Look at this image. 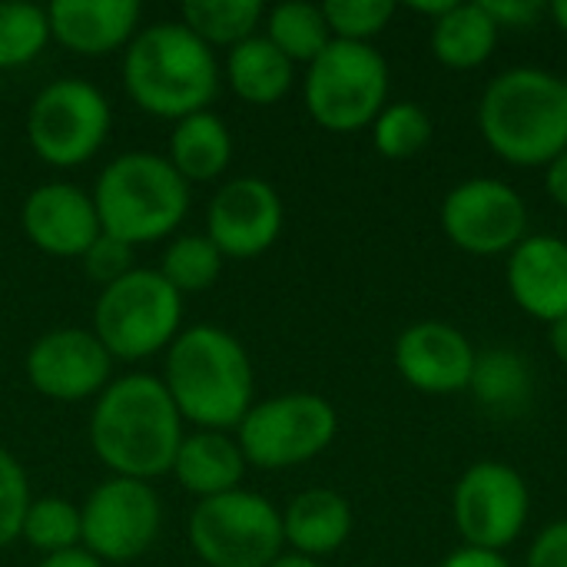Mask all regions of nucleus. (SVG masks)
<instances>
[{"label": "nucleus", "mask_w": 567, "mask_h": 567, "mask_svg": "<svg viewBox=\"0 0 567 567\" xmlns=\"http://www.w3.org/2000/svg\"><path fill=\"white\" fill-rule=\"evenodd\" d=\"M47 7L23 0H0V73L27 66L50 43Z\"/></svg>", "instance_id": "c756f323"}, {"label": "nucleus", "mask_w": 567, "mask_h": 567, "mask_svg": "<svg viewBox=\"0 0 567 567\" xmlns=\"http://www.w3.org/2000/svg\"><path fill=\"white\" fill-rule=\"evenodd\" d=\"M27 379L33 392L53 402L96 399L113 382V355L93 329H50L27 352Z\"/></svg>", "instance_id": "2eb2a0df"}, {"label": "nucleus", "mask_w": 567, "mask_h": 567, "mask_svg": "<svg viewBox=\"0 0 567 567\" xmlns=\"http://www.w3.org/2000/svg\"><path fill=\"white\" fill-rule=\"evenodd\" d=\"M302 100L309 116L329 133L372 126L389 100V63L372 43L332 40L306 66Z\"/></svg>", "instance_id": "0eeeda50"}, {"label": "nucleus", "mask_w": 567, "mask_h": 567, "mask_svg": "<svg viewBox=\"0 0 567 567\" xmlns=\"http://www.w3.org/2000/svg\"><path fill=\"white\" fill-rule=\"evenodd\" d=\"M0 146H3V133H0Z\"/></svg>", "instance_id": "37998d69"}, {"label": "nucleus", "mask_w": 567, "mask_h": 567, "mask_svg": "<svg viewBox=\"0 0 567 567\" xmlns=\"http://www.w3.org/2000/svg\"><path fill=\"white\" fill-rule=\"evenodd\" d=\"M20 538L33 551H40L43 558L80 548V538H83L80 505H73L70 498H60V495L33 498L30 508H27V515H23Z\"/></svg>", "instance_id": "c85d7f7f"}, {"label": "nucleus", "mask_w": 567, "mask_h": 567, "mask_svg": "<svg viewBox=\"0 0 567 567\" xmlns=\"http://www.w3.org/2000/svg\"><path fill=\"white\" fill-rule=\"evenodd\" d=\"M120 73L143 113L173 123L209 110L223 80L216 53L179 20L143 27L123 50Z\"/></svg>", "instance_id": "20e7f679"}, {"label": "nucleus", "mask_w": 567, "mask_h": 567, "mask_svg": "<svg viewBox=\"0 0 567 567\" xmlns=\"http://www.w3.org/2000/svg\"><path fill=\"white\" fill-rule=\"evenodd\" d=\"M439 567H515L502 551H485V548H455Z\"/></svg>", "instance_id": "e433bc0d"}, {"label": "nucleus", "mask_w": 567, "mask_h": 567, "mask_svg": "<svg viewBox=\"0 0 567 567\" xmlns=\"http://www.w3.org/2000/svg\"><path fill=\"white\" fill-rule=\"evenodd\" d=\"M472 339L439 319L409 326L395 339V369L399 375L425 395H455L465 392L475 372Z\"/></svg>", "instance_id": "dca6fc26"}, {"label": "nucleus", "mask_w": 567, "mask_h": 567, "mask_svg": "<svg viewBox=\"0 0 567 567\" xmlns=\"http://www.w3.org/2000/svg\"><path fill=\"white\" fill-rule=\"evenodd\" d=\"M545 189L561 209H567V150L545 166Z\"/></svg>", "instance_id": "4c0bfd02"}, {"label": "nucleus", "mask_w": 567, "mask_h": 567, "mask_svg": "<svg viewBox=\"0 0 567 567\" xmlns=\"http://www.w3.org/2000/svg\"><path fill=\"white\" fill-rule=\"evenodd\" d=\"M113 126L110 100L100 86L80 76L47 83L27 110V140L33 153L56 169H73L93 159Z\"/></svg>", "instance_id": "9d476101"}, {"label": "nucleus", "mask_w": 567, "mask_h": 567, "mask_svg": "<svg viewBox=\"0 0 567 567\" xmlns=\"http://www.w3.org/2000/svg\"><path fill=\"white\" fill-rule=\"evenodd\" d=\"M482 3L498 27H535L548 13V3L542 0H482Z\"/></svg>", "instance_id": "c9c22d12"}, {"label": "nucleus", "mask_w": 567, "mask_h": 567, "mask_svg": "<svg viewBox=\"0 0 567 567\" xmlns=\"http://www.w3.org/2000/svg\"><path fill=\"white\" fill-rule=\"evenodd\" d=\"M439 219L452 246L468 256H502L528 236L522 193L495 176H472L452 186Z\"/></svg>", "instance_id": "ddd939ff"}, {"label": "nucleus", "mask_w": 567, "mask_h": 567, "mask_svg": "<svg viewBox=\"0 0 567 567\" xmlns=\"http://www.w3.org/2000/svg\"><path fill=\"white\" fill-rule=\"evenodd\" d=\"M548 13L555 17V23H558V27L567 33V0H555V3H548Z\"/></svg>", "instance_id": "79ce46f5"}, {"label": "nucleus", "mask_w": 567, "mask_h": 567, "mask_svg": "<svg viewBox=\"0 0 567 567\" xmlns=\"http://www.w3.org/2000/svg\"><path fill=\"white\" fill-rule=\"evenodd\" d=\"M502 27L485 10L482 0L452 3L439 20H432V53L449 70H475L482 66L498 47Z\"/></svg>", "instance_id": "5701e85b"}, {"label": "nucleus", "mask_w": 567, "mask_h": 567, "mask_svg": "<svg viewBox=\"0 0 567 567\" xmlns=\"http://www.w3.org/2000/svg\"><path fill=\"white\" fill-rule=\"evenodd\" d=\"M548 342H551V352L567 365V316L548 326Z\"/></svg>", "instance_id": "ea45409f"}, {"label": "nucleus", "mask_w": 567, "mask_h": 567, "mask_svg": "<svg viewBox=\"0 0 567 567\" xmlns=\"http://www.w3.org/2000/svg\"><path fill=\"white\" fill-rule=\"evenodd\" d=\"M286 206L262 176H236L223 183L206 206V236L223 259H256L282 236Z\"/></svg>", "instance_id": "4468645a"}, {"label": "nucleus", "mask_w": 567, "mask_h": 567, "mask_svg": "<svg viewBox=\"0 0 567 567\" xmlns=\"http://www.w3.org/2000/svg\"><path fill=\"white\" fill-rule=\"evenodd\" d=\"M243 475H246V458L229 432H209V429L189 432L173 462V478L179 482L183 492L196 495L199 502L243 488Z\"/></svg>", "instance_id": "412c9836"}, {"label": "nucleus", "mask_w": 567, "mask_h": 567, "mask_svg": "<svg viewBox=\"0 0 567 567\" xmlns=\"http://www.w3.org/2000/svg\"><path fill=\"white\" fill-rule=\"evenodd\" d=\"M525 567H567V518L545 525L535 535L525 555Z\"/></svg>", "instance_id": "f704fd0d"}, {"label": "nucleus", "mask_w": 567, "mask_h": 567, "mask_svg": "<svg viewBox=\"0 0 567 567\" xmlns=\"http://www.w3.org/2000/svg\"><path fill=\"white\" fill-rule=\"evenodd\" d=\"M27 239L53 259H83V252L103 236L93 196L73 183L37 186L20 209Z\"/></svg>", "instance_id": "f3484780"}, {"label": "nucleus", "mask_w": 567, "mask_h": 567, "mask_svg": "<svg viewBox=\"0 0 567 567\" xmlns=\"http://www.w3.org/2000/svg\"><path fill=\"white\" fill-rule=\"evenodd\" d=\"M286 60L292 63H312L329 43L332 30L326 23V13L319 3L306 0H286L266 10V33H262Z\"/></svg>", "instance_id": "a878e982"}, {"label": "nucleus", "mask_w": 567, "mask_h": 567, "mask_svg": "<svg viewBox=\"0 0 567 567\" xmlns=\"http://www.w3.org/2000/svg\"><path fill=\"white\" fill-rule=\"evenodd\" d=\"M432 130H435L432 116L422 103H412V100L385 103V110L372 123V146L385 159H395V163L412 159L415 153L429 146Z\"/></svg>", "instance_id": "7c9ffc66"}, {"label": "nucleus", "mask_w": 567, "mask_h": 567, "mask_svg": "<svg viewBox=\"0 0 567 567\" xmlns=\"http://www.w3.org/2000/svg\"><path fill=\"white\" fill-rule=\"evenodd\" d=\"M183 332V296L156 272L136 266L106 286L93 306V336L113 359L140 362L159 355Z\"/></svg>", "instance_id": "423d86ee"}, {"label": "nucleus", "mask_w": 567, "mask_h": 567, "mask_svg": "<svg viewBox=\"0 0 567 567\" xmlns=\"http://www.w3.org/2000/svg\"><path fill=\"white\" fill-rule=\"evenodd\" d=\"M326 23L332 30V40H349V43H372L392 17L395 3L392 0H329L322 3Z\"/></svg>", "instance_id": "2f4dec72"}, {"label": "nucleus", "mask_w": 567, "mask_h": 567, "mask_svg": "<svg viewBox=\"0 0 567 567\" xmlns=\"http://www.w3.org/2000/svg\"><path fill=\"white\" fill-rule=\"evenodd\" d=\"M482 140L512 166L538 169L567 150V83L542 66L502 70L478 100Z\"/></svg>", "instance_id": "7ed1b4c3"}, {"label": "nucleus", "mask_w": 567, "mask_h": 567, "mask_svg": "<svg viewBox=\"0 0 567 567\" xmlns=\"http://www.w3.org/2000/svg\"><path fill=\"white\" fill-rule=\"evenodd\" d=\"M179 13V23L196 33L209 50H233L236 43L256 37V27L266 20V7L259 0H186Z\"/></svg>", "instance_id": "bb28decb"}, {"label": "nucleus", "mask_w": 567, "mask_h": 567, "mask_svg": "<svg viewBox=\"0 0 567 567\" xmlns=\"http://www.w3.org/2000/svg\"><path fill=\"white\" fill-rule=\"evenodd\" d=\"M37 567H106L103 561H96L90 551L73 548V551H60V555H47Z\"/></svg>", "instance_id": "58836bf2"}, {"label": "nucleus", "mask_w": 567, "mask_h": 567, "mask_svg": "<svg viewBox=\"0 0 567 567\" xmlns=\"http://www.w3.org/2000/svg\"><path fill=\"white\" fill-rule=\"evenodd\" d=\"M163 385L183 422L209 432L239 429L256 399L246 346L219 326H189L166 349Z\"/></svg>", "instance_id": "f03ea898"}, {"label": "nucleus", "mask_w": 567, "mask_h": 567, "mask_svg": "<svg viewBox=\"0 0 567 567\" xmlns=\"http://www.w3.org/2000/svg\"><path fill=\"white\" fill-rule=\"evenodd\" d=\"M83 269L93 282H100L103 289L120 282L123 276H130L136 269V259H133V246L113 239V236H100L86 252H83Z\"/></svg>", "instance_id": "72a5a7b5"}, {"label": "nucleus", "mask_w": 567, "mask_h": 567, "mask_svg": "<svg viewBox=\"0 0 567 567\" xmlns=\"http://www.w3.org/2000/svg\"><path fill=\"white\" fill-rule=\"evenodd\" d=\"M166 159L186 183H213L233 163V133L213 110L179 120L169 133Z\"/></svg>", "instance_id": "4be33fe9"}, {"label": "nucleus", "mask_w": 567, "mask_h": 567, "mask_svg": "<svg viewBox=\"0 0 567 567\" xmlns=\"http://www.w3.org/2000/svg\"><path fill=\"white\" fill-rule=\"evenodd\" d=\"M532 515L525 475L508 462H475L462 472L452 492V522L468 548H512Z\"/></svg>", "instance_id": "9b49d317"}, {"label": "nucleus", "mask_w": 567, "mask_h": 567, "mask_svg": "<svg viewBox=\"0 0 567 567\" xmlns=\"http://www.w3.org/2000/svg\"><path fill=\"white\" fill-rule=\"evenodd\" d=\"M355 515L346 495L332 488H306L282 508V535L292 555L326 558L336 555L352 535Z\"/></svg>", "instance_id": "aec40b11"}, {"label": "nucleus", "mask_w": 567, "mask_h": 567, "mask_svg": "<svg viewBox=\"0 0 567 567\" xmlns=\"http://www.w3.org/2000/svg\"><path fill=\"white\" fill-rule=\"evenodd\" d=\"M163 525V505L150 482L106 478L80 505V548L103 565H130L143 558Z\"/></svg>", "instance_id": "f8f14e48"}, {"label": "nucleus", "mask_w": 567, "mask_h": 567, "mask_svg": "<svg viewBox=\"0 0 567 567\" xmlns=\"http://www.w3.org/2000/svg\"><path fill=\"white\" fill-rule=\"evenodd\" d=\"M183 439V415L159 375L113 379L90 412V449L116 478L153 482L173 472Z\"/></svg>", "instance_id": "f257e3e1"}, {"label": "nucleus", "mask_w": 567, "mask_h": 567, "mask_svg": "<svg viewBox=\"0 0 567 567\" xmlns=\"http://www.w3.org/2000/svg\"><path fill=\"white\" fill-rule=\"evenodd\" d=\"M339 435V412L316 392H282L252 402L236 429L246 465L279 472L319 458Z\"/></svg>", "instance_id": "1a4fd4ad"}, {"label": "nucleus", "mask_w": 567, "mask_h": 567, "mask_svg": "<svg viewBox=\"0 0 567 567\" xmlns=\"http://www.w3.org/2000/svg\"><path fill=\"white\" fill-rule=\"evenodd\" d=\"M269 567H322V561H316V558H302V555H282L279 561H272Z\"/></svg>", "instance_id": "a19ab883"}, {"label": "nucleus", "mask_w": 567, "mask_h": 567, "mask_svg": "<svg viewBox=\"0 0 567 567\" xmlns=\"http://www.w3.org/2000/svg\"><path fill=\"white\" fill-rule=\"evenodd\" d=\"M156 272L186 299L216 286V279L223 276V252L209 243L206 233H186L166 246Z\"/></svg>", "instance_id": "cd10ccee"}, {"label": "nucleus", "mask_w": 567, "mask_h": 567, "mask_svg": "<svg viewBox=\"0 0 567 567\" xmlns=\"http://www.w3.org/2000/svg\"><path fill=\"white\" fill-rule=\"evenodd\" d=\"M140 13L136 0H53L47 7L50 37L80 56L126 50L140 33Z\"/></svg>", "instance_id": "6ab92c4d"}, {"label": "nucleus", "mask_w": 567, "mask_h": 567, "mask_svg": "<svg viewBox=\"0 0 567 567\" xmlns=\"http://www.w3.org/2000/svg\"><path fill=\"white\" fill-rule=\"evenodd\" d=\"M468 392L492 415H502V419L518 415V412H525L532 405L535 369L522 352H512V349L478 352Z\"/></svg>", "instance_id": "393cba45"}, {"label": "nucleus", "mask_w": 567, "mask_h": 567, "mask_svg": "<svg viewBox=\"0 0 567 567\" xmlns=\"http://www.w3.org/2000/svg\"><path fill=\"white\" fill-rule=\"evenodd\" d=\"M229 90L249 103V106H272L279 103L296 80V63L286 60L262 33L236 43L226 53V70H223Z\"/></svg>", "instance_id": "b1692460"}, {"label": "nucleus", "mask_w": 567, "mask_h": 567, "mask_svg": "<svg viewBox=\"0 0 567 567\" xmlns=\"http://www.w3.org/2000/svg\"><path fill=\"white\" fill-rule=\"evenodd\" d=\"M505 282L525 316L548 326L567 316V239L551 233L525 236L508 252Z\"/></svg>", "instance_id": "a211bd4d"}, {"label": "nucleus", "mask_w": 567, "mask_h": 567, "mask_svg": "<svg viewBox=\"0 0 567 567\" xmlns=\"http://www.w3.org/2000/svg\"><path fill=\"white\" fill-rule=\"evenodd\" d=\"M90 196L100 229L133 249L173 236L189 213V183L166 156L150 150L110 159Z\"/></svg>", "instance_id": "39448f33"}, {"label": "nucleus", "mask_w": 567, "mask_h": 567, "mask_svg": "<svg viewBox=\"0 0 567 567\" xmlns=\"http://www.w3.org/2000/svg\"><path fill=\"white\" fill-rule=\"evenodd\" d=\"M189 545L206 567H269L286 555L282 512L249 488L203 498L189 512Z\"/></svg>", "instance_id": "6e6552de"}, {"label": "nucleus", "mask_w": 567, "mask_h": 567, "mask_svg": "<svg viewBox=\"0 0 567 567\" xmlns=\"http://www.w3.org/2000/svg\"><path fill=\"white\" fill-rule=\"evenodd\" d=\"M30 502H33V495H30L23 465L7 449H0V548L13 545L20 538L23 515H27Z\"/></svg>", "instance_id": "473e14b6"}]
</instances>
